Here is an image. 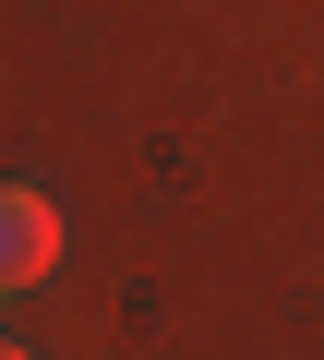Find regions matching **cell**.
<instances>
[{
  "label": "cell",
  "instance_id": "cell-1",
  "mask_svg": "<svg viewBox=\"0 0 324 360\" xmlns=\"http://www.w3.org/2000/svg\"><path fill=\"white\" fill-rule=\"evenodd\" d=\"M48 264H60V217H48V193L0 180V288H37Z\"/></svg>",
  "mask_w": 324,
  "mask_h": 360
},
{
  "label": "cell",
  "instance_id": "cell-2",
  "mask_svg": "<svg viewBox=\"0 0 324 360\" xmlns=\"http://www.w3.org/2000/svg\"><path fill=\"white\" fill-rule=\"evenodd\" d=\"M0 360H37V348H13V336H0Z\"/></svg>",
  "mask_w": 324,
  "mask_h": 360
}]
</instances>
